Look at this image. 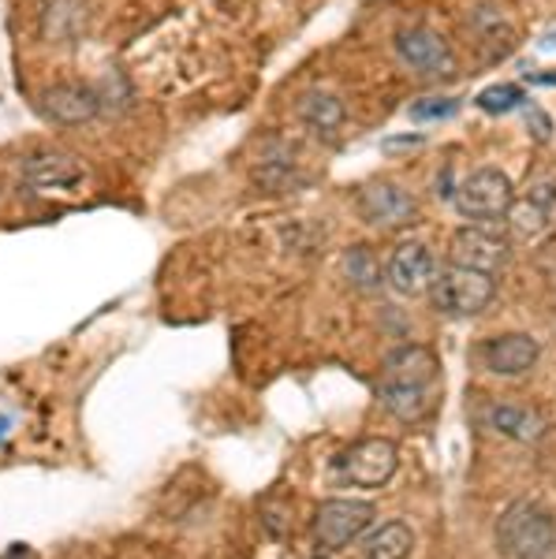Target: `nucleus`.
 <instances>
[{
    "label": "nucleus",
    "instance_id": "obj_6",
    "mask_svg": "<svg viewBox=\"0 0 556 559\" xmlns=\"http://www.w3.org/2000/svg\"><path fill=\"white\" fill-rule=\"evenodd\" d=\"M370 522H374L370 500H344V496H336V500L318 503L310 534L321 552H340V548L352 545L363 530H370Z\"/></svg>",
    "mask_w": 556,
    "mask_h": 559
},
{
    "label": "nucleus",
    "instance_id": "obj_9",
    "mask_svg": "<svg viewBox=\"0 0 556 559\" xmlns=\"http://www.w3.org/2000/svg\"><path fill=\"white\" fill-rule=\"evenodd\" d=\"M355 210L366 224L374 228H403L418 216L415 198L403 191L400 183H389V179H374L363 191L355 194Z\"/></svg>",
    "mask_w": 556,
    "mask_h": 559
},
{
    "label": "nucleus",
    "instance_id": "obj_5",
    "mask_svg": "<svg viewBox=\"0 0 556 559\" xmlns=\"http://www.w3.org/2000/svg\"><path fill=\"white\" fill-rule=\"evenodd\" d=\"M512 202H516V187L500 168H478V173H471L456 187V210H460L463 221L474 224L505 221Z\"/></svg>",
    "mask_w": 556,
    "mask_h": 559
},
{
    "label": "nucleus",
    "instance_id": "obj_7",
    "mask_svg": "<svg viewBox=\"0 0 556 559\" xmlns=\"http://www.w3.org/2000/svg\"><path fill=\"white\" fill-rule=\"evenodd\" d=\"M512 258V242H508L500 231H493L489 224H471V228H460L452 236V250H448V261L463 269H478V273H493L508 265Z\"/></svg>",
    "mask_w": 556,
    "mask_h": 559
},
{
    "label": "nucleus",
    "instance_id": "obj_21",
    "mask_svg": "<svg viewBox=\"0 0 556 559\" xmlns=\"http://www.w3.org/2000/svg\"><path fill=\"white\" fill-rule=\"evenodd\" d=\"M460 112L456 97H423V102L411 105V120L415 123H437V120H452Z\"/></svg>",
    "mask_w": 556,
    "mask_h": 559
},
{
    "label": "nucleus",
    "instance_id": "obj_20",
    "mask_svg": "<svg viewBox=\"0 0 556 559\" xmlns=\"http://www.w3.org/2000/svg\"><path fill=\"white\" fill-rule=\"evenodd\" d=\"M523 102H527V94L516 83H493V86H486L478 94V108H482V112H489V116H505V112H512V108H519Z\"/></svg>",
    "mask_w": 556,
    "mask_h": 559
},
{
    "label": "nucleus",
    "instance_id": "obj_22",
    "mask_svg": "<svg viewBox=\"0 0 556 559\" xmlns=\"http://www.w3.org/2000/svg\"><path fill=\"white\" fill-rule=\"evenodd\" d=\"M534 83H553L556 86V71H553V75H534Z\"/></svg>",
    "mask_w": 556,
    "mask_h": 559
},
{
    "label": "nucleus",
    "instance_id": "obj_8",
    "mask_svg": "<svg viewBox=\"0 0 556 559\" xmlns=\"http://www.w3.org/2000/svg\"><path fill=\"white\" fill-rule=\"evenodd\" d=\"M434 276H437V258L426 242H400L389 254V261H385V284L397 295H403V299L426 295Z\"/></svg>",
    "mask_w": 556,
    "mask_h": 559
},
{
    "label": "nucleus",
    "instance_id": "obj_14",
    "mask_svg": "<svg viewBox=\"0 0 556 559\" xmlns=\"http://www.w3.org/2000/svg\"><path fill=\"white\" fill-rule=\"evenodd\" d=\"M482 362L497 377H519V373H527V369H534L537 344L527 332H505V336L489 340L486 350H482Z\"/></svg>",
    "mask_w": 556,
    "mask_h": 559
},
{
    "label": "nucleus",
    "instance_id": "obj_11",
    "mask_svg": "<svg viewBox=\"0 0 556 559\" xmlns=\"http://www.w3.org/2000/svg\"><path fill=\"white\" fill-rule=\"evenodd\" d=\"M38 112L52 123H86L102 112V97L86 83H57L38 94Z\"/></svg>",
    "mask_w": 556,
    "mask_h": 559
},
{
    "label": "nucleus",
    "instance_id": "obj_16",
    "mask_svg": "<svg viewBox=\"0 0 556 559\" xmlns=\"http://www.w3.org/2000/svg\"><path fill=\"white\" fill-rule=\"evenodd\" d=\"M489 426L508 440H519V444H534V440L545 437L549 421L542 418L537 411L531 407H519V403H497L489 411Z\"/></svg>",
    "mask_w": 556,
    "mask_h": 559
},
{
    "label": "nucleus",
    "instance_id": "obj_17",
    "mask_svg": "<svg viewBox=\"0 0 556 559\" xmlns=\"http://www.w3.org/2000/svg\"><path fill=\"white\" fill-rule=\"evenodd\" d=\"M42 31L52 45H75L86 31V4L83 0H49L42 12Z\"/></svg>",
    "mask_w": 556,
    "mask_h": 559
},
{
    "label": "nucleus",
    "instance_id": "obj_4",
    "mask_svg": "<svg viewBox=\"0 0 556 559\" xmlns=\"http://www.w3.org/2000/svg\"><path fill=\"white\" fill-rule=\"evenodd\" d=\"M397 466H400V448L392 440L366 437L333 459V477H340L344 485H358V489H381V485L392 481Z\"/></svg>",
    "mask_w": 556,
    "mask_h": 559
},
{
    "label": "nucleus",
    "instance_id": "obj_19",
    "mask_svg": "<svg viewBox=\"0 0 556 559\" xmlns=\"http://www.w3.org/2000/svg\"><path fill=\"white\" fill-rule=\"evenodd\" d=\"M344 276L352 280L358 292H378L381 280H385V269L378 265V258H374L366 247H352L344 254Z\"/></svg>",
    "mask_w": 556,
    "mask_h": 559
},
{
    "label": "nucleus",
    "instance_id": "obj_18",
    "mask_svg": "<svg viewBox=\"0 0 556 559\" xmlns=\"http://www.w3.org/2000/svg\"><path fill=\"white\" fill-rule=\"evenodd\" d=\"M415 548V534L407 522H385L363 545V559H407Z\"/></svg>",
    "mask_w": 556,
    "mask_h": 559
},
{
    "label": "nucleus",
    "instance_id": "obj_15",
    "mask_svg": "<svg viewBox=\"0 0 556 559\" xmlns=\"http://www.w3.org/2000/svg\"><path fill=\"white\" fill-rule=\"evenodd\" d=\"M553 210H556V179H537V183L527 187V194L519 202H512L508 221H512L519 236H534V231H542L549 224Z\"/></svg>",
    "mask_w": 556,
    "mask_h": 559
},
{
    "label": "nucleus",
    "instance_id": "obj_13",
    "mask_svg": "<svg viewBox=\"0 0 556 559\" xmlns=\"http://www.w3.org/2000/svg\"><path fill=\"white\" fill-rule=\"evenodd\" d=\"M295 112H299L303 128L321 142H336L340 131H344V123H347L344 102H340L336 94H329V90H310V94H303Z\"/></svg>",
    "mask_w": 556,
    "mask_h": 559
},
{
    "label": "nucleus",
    "instance_id": "obj_10",
    "mask_svg": "<svg viewBox=\"0 0 556 559\" xmlns=\"http://www.w3.org/2000/svg\"><path fill=\"white\" fill-rule=\"evenodd\" d=\"M86 168L75 153H60V150H42L31 153L23 160V183L26 191H45V194H68L75 187H83Z\"/></svg>",
    "mask_w": 556,
    "mask_h": 559
},
{
    "label": "nucleus",
    "instance_id": "obj_12",
    "mask_svg": "<svg viewBox=\"0 0 556 559\" xmlns=\"http://www.w3.org/2000/svg\"><path fill=\"white\" fill-rule=\"evenodd\" d=\"M397 52L403 64H411L418 75H445L448 64H452L448 41L429 26H403L397 34Z\"/></svg>",
    "mask_w": 556,
    "mask_h": 559
},
{
    "label": "nucleus",
    "instance_id": "obj_3",
    "mask_svg": "<svg viewBox=\"0 0 556 559\" xmlns=\"http://www.w3.org/2000/svg\"><path fill=\"white\" fill-rule=\"evenodd\" d=\"M493 299H497V276L452 265V261L437 269L434 284H429V302L445 318H478L482 310H489Z\"/></svg>",
    "mask_w": 556,
    "mask_h": 559
},
{
    "label": "nucleus",
    "instance_id": "obj_2",
    "mask_svg": "<svg viewBox=\"0 0 556 559\" xmlns=\"http://www.w3.org/2000/svg\"><path fill=\"white\" fill-rule=\"evenodd\" d=\"M500 559H556V519L542 503L519 500L497 519Z\"/></svg>",
    "mask_w": 556,
    "mask_h": 559
},
{
    "label": "nucleus",
    "instance_id": "obj_1",
    "mask_svg": "<svg viewBox=\"0 0 556 559\" xmlns=\"http://www.w3.org/2000/svg\"><path fill=\"white\" fill-rule=\"evenodd\" d=\"M441 400V362L423 344H407L392 350L378 373V403L397 421H423Z\"/></svg>",
    "mask_w": 556,
    "mask_h": 559
}]
</instances>
